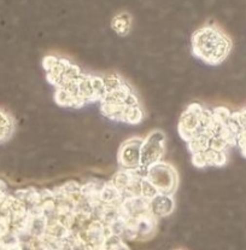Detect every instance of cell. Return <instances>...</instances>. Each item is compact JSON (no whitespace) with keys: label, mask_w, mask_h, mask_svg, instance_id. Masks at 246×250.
Instances as JSON below:
<instances>
[{"label":"cell","mask_w":246,"mask_h":250,"mask_svg":"<svg viewBox=\"0 0 246 250\" xmlns=\"http://www.w3.org/2000/svg\"><path fill=\"white\" fill-rule=\"evenodd\" d=\"M192 55L208 65H219L227 60L232 40L220 27L207 24L198 28L191 38Z\"/></svg>","instance_id":"6da1fadb"},{"label":"cell","mask_w":246,"mask_h":250,"mask_svg":"<svg viewBox=\"0 0 246 250\" xmlns=\"http://www.w3.org/2000/svg\"><path fill=\"white\" fill-rule=\"evenodd\" d=\"M145 178L157 193L162 195L174 196L179 188V173L174 166L163 160L150 166L145 172Z\"/></svg>","instance_id":"7a4b0ae2"},{"label":"cell","mask_w":246,"mask_h":250,"mask_svg":"<svg viewBox=\"0 0 246 250\" xmlns=\"http://www.w3.org/2000/svg\"><path fill=\"white\" fill-rule=\"evenodd\" d=\"M166 143L167 137L166 133L159 129L151 131L145 138H143L141 143V170L144 173L150 166L162 161V157L164 156L166 151Z\"/></svg>","instance_id":"3957f363"},{"label":"cell","mask_w":246,"mask_h":250,"mask_svg":"<svg viewBox=\"0 0 246 250\" xmlns=\"http://www.w3.org/2000/svg\"><path fill=\"white\" fill-rule=\"evenodd\" d=\"M204 106L199 103H192L181 114L177 125V132L182 140L189 143L200 133L202 129V114Z\"/></svg>","instance_id":"277c9868"},{"label":"cell","mask_w":246,"mask_h":250,"mask_svg":"<svg viewBox=\"0 0 246 250\" xmlns=\"http://www.w3.org/2000/svg\"><path fill=\"white\" fill-rule=\"evenodd\" d=\"M141 143H143V138L133 137L121 144L117 152V163L121 169L144 173L141 170L140 163Z\"/></svg>","instance_id":"5b68a950"},{"label":"cell","mask_w":246,"mask_h":250,"mask_svg":"<svg viewBox=\"0 0 246 250\" xmlns=\"http://www.w3.org/2000/svg\"><path fill=\"white\" fill-rule=\"evenodd\" d=\"M228 161L227 152L207 150L205 152H197L191 155V162L198 169H204L208 167H223Z\"/></svg>","instance_id":"8992f818"},{"label":"cell","mask_w":246,"mask_h":250,"mask_svg":"<svg viewBox=\"0 0 246 250\" xmlns=\"http://www.w3.org/2000/svg\"><path fill=\"white\" fill-rule=\"evenodd\" d=\"M150 209H151L152 214H153L157 219L167 218V216L171 215V213L175 209L174 197H172V196L157 193V195L150 201Z\"/></svg>","instance_id":"52a82bcc"},{"label":"cell","mask_w":246,"mask_h":250,"mask_svg":"<svg viewBox=\"0 0 246 250\" xmlns=\"http://www.w3.org/2000/svg\"><path fill=\"white\" fill-rule=\"evenodd\" d=\"M132 16L128 12L115 15L111 21V28L118 37H127L132 30Z\"/></svg>","instance_id":"ba28073f"},{"label":"cell","mask_w":246,"mask_h":250,"mask_svg":"<svg viewBox=\"0 0 246 250\" xmlns=\"http://www.w3.org/2000/svg\"><path fill=\"white\" fill-rule=\"evenodd\" d=\"M15 132V121L9 113L0 110V144L11 139Z\"/></svg>","instance_id":"9c48e42d"},{"label":"cell","mask_w":246,"mask_h":250,"mask_svg":"<svg viewBox=\"0 0 246 250\" xmlns=\"http://www.w3.org/2000/svg\"><path fill=\"white\" fill-rule=\"evenodd\" d=\"M232 120H234L239 125L240 129L246 128V108L239 111H235V113H232Z\"/></svg>","instance_id":"30bf717a"}]
</instances>
